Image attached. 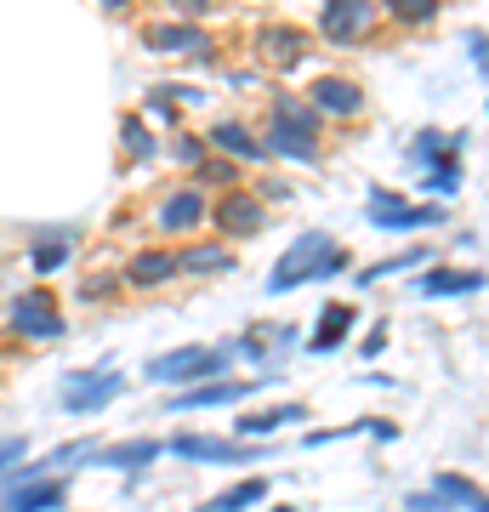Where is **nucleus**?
Masks as SVG:
<instances>
[{
  "label": "nucleus",
  "mask_w": 489,
  "mask_h": 512,
  "mask_svg": "<svg viewBox=\"0 0 489 512\" xmlns=\"http://www.w3.org/2000/svg\"><path fill=\"white\" fill-rule=\"evenodd\" d=\"M347 245L330 228H308V234H296L285 245V256L273 262V274H268V291L273 296H285V291H296V285H325V279H336V274H347Z\"/></svg>",
  "instance_id": "1"
},
{
  "label": "nucleus",
  "mask_w": 489,
  "mask_h": 512,
  "mask_svg": "<svg viewBox=\"0 0 489 512\" xmlns=\"http://www.w3.org/2000/svg\"><path fill=\"white\" fill-rule=\"evenodd\" d=\"M364 222H370L376 234L416 239V234H433V228H444V222H450V205L410 200V194H399V188L376 183V188H370V205H364Z\"/></svg>",
  "instance_id": "2"
},
{
  "label": "nucleus",
  "mask_w": 489,
  "mask_h": 512,
  "mask_svg": "<svg viewBox=\"0 0 489 512\" xmlns=\"http://www.w3.org/2000/svg\"><path fill=\"white\" fill-rule=\"evenodd\" d=\"M222 376H234V359H228V348H211V342H182V348L148 359V382H160L165 393L222 382Z\"/></svg>",
  "instance_id": "3"
},
{
  "label": "nucleus",
  "mask_w": 489,
  "mask_h": 512,
  "mask_svg": "<svg viewBox=\"0 0 489 512\" xmlns=\"http://www.w3.org/2000/svg\"><path fill=\"white\" fill-rule=\"evenodd\" d=\"M165 456L194 461V467H262L273 456V444L217 439V433H165Z\"/></svg>",
  "instance_id": "4"
},
{
  "label": "nucleus",
  "mask_w": 489,
  "mask_h": 512,
  "mask_svg": "<svg viewBox=\"0 0 489 512\" xmlns=\"http://www.w3.org/2000/svg\"><path fill=\"white\" fill-rule=\"evenodd\" d=\"M6 325L18 330L23 342H57V336H69V319L57 308V296L46 285L35 291H18L12 296V308H6Z\"/></svg>",
  "instance_id": "5"
},
{
  "label": "nucleus",
  "mask_w": 489,
  "mask_h": 512,
  "mask_svg": "<svg viewBox=\"0 0 489 512\" xmlns=\"http://www.w3.org/2000/svg\"><path fill=\"white\" fill-rule=\"evenodd\" d=\"M120 393H126V370L86 365V370H69V376H63V410H69V416H97V410H109Z\"/></svg>",
  "instance_id": "6"
},
{
  "label": "nucleus",
  "mask_w": 489,
  "mask_h": 512,
  "mask_svg": "<svg viewBox=\"0 0 489 512\" xmlns=\"http://www.w3.org/2000/svg\"><path fill=\"white\" fill-rule=\"evenodd\" d=\"M381 6L376 0H325L319 6V40L325 46H364L376 35Z\"/></svg>",
  "instance_id": "7"
},
{
  "label": "nucleus",
  "mask_w": 489,
  "mask_h": 512,
  "mask_svg": "<svg viewBox=\"0 0 489 512\" xmlns=\"http://www.w3.org/2000/svg\"><path fill=\"white\" fill-rule=\"evenodd\" d=\"M205 222H211V200H205V188H194V183L171 188L160 200V211H154V228H160L165 239H177V245H188Z\"/></svg>",
  "instance_id": "8"
},
{
  "label": "nucleus",
  "mask_w": 489,
  "mask_h": 512,
  "mask_svg": "<svg viewBox=\"0 0 489 512\" xmlns=\"http://www.w3.org/2000/svg\"><path fill=\"white\" fill-rule=\"evenodd\" d=\"M211 228L222 234V245L228 239H256L268 228V205L256 200V188H228V194L211 200Z\"/></svg>",
  "instance_id": "9"
},
{
  "label": "nucleus",
  "mask_w": 489,
  "mask_h": 512,
  "mask_svg": "<svg viewBox=\"0 0 489 512\" xmlns=\"http://www.w3.org/2000/svg\"><path fill=\"white\" fill-rule=\"evenodd\" d=\"M273 376H222V382H205V387H182V393H165V410L171 416H188V410H217V404H239L262 393Z\"/></svg>",
  "instance_id": "10"
},
{
  "label": "nucleus",
  "mask_w": 489,
  "mask_h": 512,
  "mask_svg": "<svg viewBox=\"0 0 489 512\" xmlns=\"http://www.w3.org/2000/svg\"><path fill=\"white\" fill-rule=\"evenodd\" d=\"M308 103L319 120H359L364 114V86L347 80V74H319L308 86Z\"/></svg>",
  "instance_id": "11"
},
{
  "label": "nucleus",
  "mask_w": 489,
  "mask_h": 512,
  "mask_svg": "<svg viewBox=\"0 0 489 512\" xmlns=\"http://www.w3.org/2000/svg\"><path fill=\"white\" fill-rule=\"evenodd\" d=\"M63 501H69L63 473L29 478V484H0V512H63Z\"/></svg>",
  "instance_id": "12"
},
{
  "label": "nucleus",
  "mask_w": 489,
  "mask_h": 512,
  "mask_svg": "<svg viewBox=\"0 0 489 512\" xmlns=\"http://www.w3.org/2000/svg\"><path fill=\"white\" fill-rule=\"evenodd\" d=\"M256 57H262L268 69H279V74L302 69V57H308V35H302V29H290V23H262V29H256Z\"/></svg>",
  "instance_id": "13"
},
{
  "label": "nucleus",
  "mask_w": 489,
  "mask_h": 512,
  "mask_svg": "<svg viewBox=\"0 0 489 512\" xmlns=\"http://www.w3.org/2000/svg\"><path fill=\"white\" fill-rule=\"evenodd\" d=\"M205 148L211 154H222V160L234 165H268V148H262V137H256L251 126H239V120H217L211 131H200Z\"/></svg>",
  "instance_id": "14"
},
{
  "label": "nucleus",
  "mask_w": 489,
  "mask_h": 512,
  "mask_svg": "<svg viewBox=\"0 0 489 512\" xmlns=\"http://www.w3.org/2000/svg\"><path fill=\"white\" fill-rule=\"evenodd\" d=\"M239 256L234 245H222V239H188V245H177V274H194V279H222L234 274Z\"/></svg>",
  "instance_id": "15"
},
{
  "label": "nucleus",
  "mask_w": 489,
  "mask_h": 512,
  "mask_svg": "<svg viewBox=\"0 0 489 512\" xmlns=\"http://www.w3.org/2000/svg\"><path fill=\"white\" fill-rule=\"evenodd\" d=\"M489 285V268H455V262H427L416 279V291L421 296H472V291H484Z\"/></svg>",
  "instance_id": "16"
},
{
  "label": "nucleus",
  "mask_w": 489,
  "mask_h": 512,
  "mask_svg": "<svg viewBox=\"0 0 489 512\" xmlns=\"http://www.w3.org/2000/svg\"><path fill=\"white\" fill-rule=\"evenodd\" d=\"M353 330H359V308L342 302V296H330L325 308H319V325H313V336L302 342V348L308 353H336V348H347Z\"/></svg>",
  "instance_id": "17"
},
{
  "label": "nucleus",
  "mask_w": 489,
  "mask_h": 512,
  "mask_svg": "<svg viewBox=\"0 0 489 512\" xmlns=\"http://www.w3.org/2000/svg\"><path fill=\"white\" fill-rule=\"evenodd\" d=\"M262 148H268V160H290V165H319L325 160L319 137L285 126V120H268V126H262Z\"/></svg>",
  "instance_id": "18"
},
{
  "label": "nucleus",
  "mask_w": 489,
  "mask_h": 512,
  "mask_svg": "<svg viewBox=\"0 0 489 512\" xmlns=\"http://www.w3.org/2000/svg\"><path fill=\"white\" fill-rule=\"evenodd\" d=\"M296 421H308V404H262V410H245V416L234 421V439L262 444V439H273V433L296 427Z\"/></svg>",
  "instance_id": "19"
},
{
  "label": "nucleus",
  "mask_w": 489,
  "mask_h": 512,
  "mask_svg": "<svg viewBox=\"0 0 489 512\" xmlns=\"http://www.w3.org/2000/svg\"><path fill=\"white\" fill-rule=\"evenodd\" d=\"M165 456V439H126V444H97L91 467H109V473H143Z\"/></svg>",
  "instance_id": "20"
},
{
  "label": "nucleus",
  "mask_w": 489,
  "mask_h": 512,
  "mask_svg": "<svg viewBox=\"0 0 489 512\" xmlns=\"http://www.w3.org/2000/svg\"><path fill=\"white\" fill-rule=\"evenodd\" d=\"M120 279H126L131 291H160V285L177 279V251H171V245H148V251H137L126 262V274Z\"/></svg>",
  "instance_id": "21"
},
{
  "label": "nucleus",
  "mask_w": 489,
  "mask_h": 512,
  "mask_svg": "<svg viewBox=\"0 0 489 512\" xmlns=\"http://www.w3.org/2000/svg\"><path fill=\"white\" fill-rule=\"evenodd\" d=\"M143 40L154 52H171V57H211V35L200 23H154Z\"/></svg>",
  "instance_id": "22"
},
{
  "label": "nucleus",
  "mask_w": 489,
  "mask_h": 512,
  "mask_svg": "<svg viewBox=\"0 0 489 512\" xmlns=\"http://www.w3.org/2000/svg\"><path fill=\"white\" fill-rule=\"evenodd\" d=\"M69 256H74V228H40L35 245H29V268L40 279H52L57 268H69Z\"/></svg>",
  "instance_id": "23"
},
{
  "label": "nucleus",
  "mask_w": 489,
  "mask_h": 512,
  "mask_svg": "<svg viewBox=\"0 0 489 512\" xmlns=\"http://www.w3.org/2000/svg\"><path fill=\"white\" fill-rule=\"evenodd\" d=\"M433 262V245H410V251H399V256H381V262H370V268H359L353 274V291H370V285H381V279H393V274H410V268H427Z\"/></svg>",
  "instance_id": "24"
},
{
  "label": "nucleus",
  "mask_w": 489,
  "mask_h": 512,
  "mask_svg": "<svg viewBox=\"0 0 489 512\" xmlns=\"http://www.w3.org/2000/svg\"><path fill=\"white\" fill-rule=\"evenodd\" d=\"M421 188H427V200L450 205L455 194H461V148H444L438 160L421 165Z\"/></svg>",
  "instance_id": "25"
},
{
  "label": "nucleus",
  "mask_w": 489,
  "mask_h": 512,
  "mask_svg": "<svg viewBox=\"0 0 489 512\" xmlns=\"http://www.w3.org/2000/svg\"><path fill=\"white\" fill-rule=\"evenodd\" d=\"M268 120H285V126L308 131V137H325V120L313 114L308 97H296V92H273V114H268Z\"/></svg>",
  "instance_id": "26"
},
{
  "label": "nucleus",
  "mask_w": 489,
  "mask_h": 512,
  "mask_svg": "<svg viewBox=\"0 0 489 512\" xmlns=\"http://www.w3.org/2000/svg\"><path fill=\"white\" fill-rule=\"evenodd\" d=\"M427 490H433V495H444L450 507L472 512V501L484 495V484H478L472 473H455V467H444V473H433V484H427Z\"/></svg>",
  "instance_id": "27"
},
{
  "label": "nucleus",
  "mask_w": 489,
  "mask_h": 512,
  "mask_svg": "<svg viewBox=\"0 0 489 512\" xmlns=\"http://www.w3.org/2000/svg\"><path fill=\"white\" fill-rule=\"evenodd\" d=\"M273 495V484L262 473H251V478H239V484H228V490L217 495V512H251V507H262Z\"/></svg>",
  "instance_id": "28"
},
{
  "label": "nucleus",
  "mask_w": 489,
  "mask_h": 512,
  "mask_svg": "<svg viewBox=\"0 0 489 512\" xmlns=\"http://www.w3.org/2000/svg\"><path fill=\"white\" fill-rule=\"evenodd\" d=\"M444 148H467V131H438V126L416 131V137H410V165H427V160H438Z\"/></svg>",
  "instance_id": "29"
},
{
  "label": "nucleus",
  "mask_w": 489,
  "mask_h": 512,
  "mask_svg": "<svg viewBox=\"0 0 489 512\" xmlns=\"http://www.w3.org/2000/svg\"><path fill=\"white\" fill-rule=\"evenodd\" d=\"M239 171H245V165L222 160V154H205V160L194 165V188H217V194H228V188H245V183H239Z\"/></svg>",
  "instance_id": "30"
},
{
  "label": "nucleus",
  "mask_w": 489,
  "mask_h": 512,
  "mask_svg": "<svg viewBox=\"0 0 489 512\" xmlns=\"http://www.w3.org/2000/svg\"><path fill=\"white\" fill-rule=\"evenodd\" d=\"M120 143H126V160H137V165L160 154V137L148 131V120H143V114H126V120H120Z\"/></svg>",
  "instance_id": "31"
},
{
  "label": "nucleus",
  "mask_w": 489,
  "mask_h": 512,
  "mask_svg": "<svg viewBox=\"0 0 489 512\" xmlns=\"http://www.w3.org/2000/svg\"><path fill=\"white\" fill-rule=\"evenodd\" d=\"M376 6L393 23H404V29H421V23H433L444 12V0H376Z\"/></svg>",
  "instance_id": "32"
},
{
  "label": "nucleus",
  "mask_w": 489,
  "mask_h": 512,
  "mask_svg": "<svg viewBox=\"0 0 489 512\" xmlns=\"http://www.w3.org/2000/svg\"><path fill=\"white\" fill-rule=\"evenodd\" d=\"M234 348L245 353L251 365H268V359H273V348H268V330H262V325H251V330H245V336L234 342Z\"/></svg>",
  "instance_id": "33"
},
{
  "label": "nucleus",
  "mask_w": 489,
  "mask_h": 512,
  "mask_svg": "<svg viewBox=\"0 0 489 512\" xmlns=\"http://www.w3.org/2000/svg\"><path fill=\"white\" fill-rule=\"evenodd\" d=\"M23 456H29V439H18V433H6V439H0V484L12 478V467H23Z\"/></svg>",
  "instance_id": "34"
},
{
  "label": "nucleus",
  "mask_w": 489,
  "mask_h": 512,
  "mask_svg": "<svg viewBox=\"0 0 489 512\" xmlns=\"http://www.w3.org/2000/svg\"><path fill=\"white\" fill-rule=\"evenodd\" d=\"M143 109L154 114V120H165V126H177V97H171V86H154V92L143 97Z\"/></svg>",
  "instance_id": "35"
},
{
  "label": "nucleus",
  "mask_w": 489,
  "mask_h": 512,
  "mask_svg": "<svg viewBox=\"0 0 489 512\" xmlns=\"http://www.w3.org/2000/svg\"><path fill=\"white\" fill-rule=\"evenodd\" d=\"M120 285H126V279H120V268H114V274H91L86 285H80V296H86V302H103V296H114Z\"/></svg>",
  "instance_id": "36"
},
{
  "label": "nucleus",
  "mask_w": 489,
  "mask_h": 512,
  "mask_svg": "<svg viewBox=\"0 0 489 512\" xmlns=\"http://www.w3.org/2000/svg\"><path fill=\"white\" fill-rule=\"evenodd\" d=\"M467 57H472V69L484 74V86H489V35L484 29H472L467 35Z\"/></svg>",
  "instance_id": "37"
},
{
  "label": "nucleus",
  "mask_w": 489,
  "mask_h": 512,
  "mask_svg": "<svg viewBox=\"0 0 489 512\" xmlns=\"http://www.w3.org/2000/svg\"><path fill=\"white\" fill-rule=\"evenodd\" d=\"M404 512H455V507L433 490H416V495H404Z\"/></svg>",
  "instance_id": "38"
},
{
  "label": "nucleus",
  "mask_w": 489,
  "mask_h": 512,
  "mask_svg": "<svg viewBox=\"0 0 489 512\" xmlns=\"http://www.w3.org/2000/svg\"><path fill=\"white\" fill-rule=\"evenodd\" d=\"M381 348H387V319H376V325L364 330V342H359V359H381Z\"/></svg>",
  "instance_id": "39"
},
{
  "label": "nucleus",
  "mask_w": 489,
  "mask_h": 512,
  "mask_svg": "<svg viewBox=\"0 0 489 512\" xmlns=\"http://www.w3.org/2000/svg\"><path fill=\"white\" fill-rule=\"evenodd\" d=\"M364 433H370L376 444H393V439H399V421H387V416H370V421H364Z\"/></svg>",
  "instance_id": "40"
},
{
  "label": "nucleus",
  "mask_w": 489,
  "mask_h": 512,
  "mask_svg": "<svg viewBox=\"0 0 489 512\" xmlns=\"http://www.w3.org/2000/svg\"><path fill=\"white\" fill-rule=\"evenodd\" d=\"M205 154H211V148H205V137H182V143H177V160L182 165H200Z\"/></svg>",
  "instance_id": "41"
},
{
  "label": "nucleus",
  "mask_w": 489,
  "mask_h": 512,
  "mask_svg": "<svg viewBox=\"0 0 489 512\" xmlns=\"http://www.w3.org/2000/svg\"><path fill=\"white\" fill-rule=\"evenodd\" d=\"M160 6H177V12H188V18H200L205 0H160Z\"/></svg>",
  "instance_id": "42"
},
{
  "label": "nucleus",
  "mask_w": 489,
  "mask_h": 512,
  "mask_svg": "<svg viewBox=\"0 0 489 512\" xmlns=\"http://www.w3.org/2000/svg\"><path fill=\"white\" fill-rule=\"evenodd\" d=\"M472 512H489V490H484V495H478V501H472Z\"/></svg>",
  "instance_id": "43"
},
{
  "label": "nucleus",
  "mask_w": 489,
  "mask_h": 512,
  "mask_svg": "<svg viewBox=\"0 0 489 512\" xmlns=\"http://www.w3.org/2000/svg\"><path fill=\"white\" fill-rule=\"evenodd\" d=\"M194 512H217V501H200V507H194Z\"/></svg>",
  "instance_id": "44"
},
{
  "label": "nucleus",
  "mask_w": 489,
  "mask_h": 512,
  "mask_svg": "<svg viewBox=\"0 0 489 512\" xmlns=\"http://www.w3.org/2000/svg\"><path fill=\"white\" fill-rule=\"evenodd\" d=\"M268 512H296V507H268Z\"/></svg>",
  "instance_id": "45"
},
{
  "label": "nucleus",
  "mask_w": 489,
  "mask_h": 512,
  "mask_svg": "<svg viewBox=\"0 0 489 512\" xmlns=\"http://www.w3.org/2000/svg\"><path fill=\"white\" fill-rule=\"evenodd\" d=\"M103 6H126V0H103Z\"/></svg>",
  "instance_id": "46"
}]
</instances>
